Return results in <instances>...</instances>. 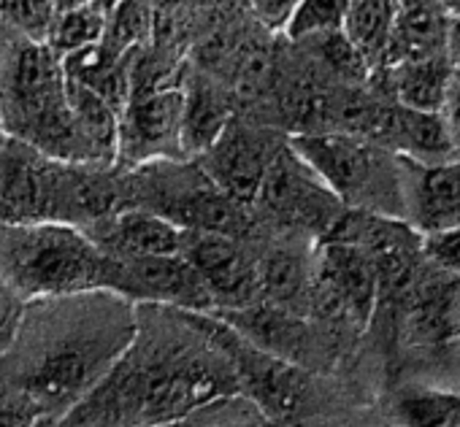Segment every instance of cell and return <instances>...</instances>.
<instances>
[{"label": "cell", "mask_w": 460, "mask_h": 427, "mask_svg": "<svg viewBox=\"0 0 460 427\" xmlns=\"http://www.w3.org/2000/svg\"><path fill=\"white\" fill-rule=\"evenodd\" d=\"M136 336V303L111 290L36 298L0 354V424L63 422Z\"/></svg>", "instance_id": "cell-1"}, {"label": "cell", "mask_w": 460, "mask_h": 427, "mask_svg": "<svg viewBox=\"0 0 460 427\" xmlns=\"http://www.w3.org/2000/svg\"><path fill=\"white\" fill-rule=\"evenodd\" d=\"M242 392L236 370L208 338L198 311L136 303V336L66 424H171ZM244 395V392H242Z\"/></svg>", "instance_id": "cell-2"}, {"label": "cell", "mask_w": 460, "mask_h": 427, "mask_svg": "<svg viewBox=\"0 0 460 427\" xmlns=\"http://www.w3.org/2000/svg\"><path fill=\"white\" fill-rule=\"evenodd\" d=\"M114 260L66 222H0V279L22 301L111 287Z\"/></svg>", "instance_id": "cell-3"}, {"label": "cell", "mask_w": 460, "mask_h": 427, "mask_svg": "<svg viewBox=\"0 0 460 427\" xmlns=\"http://www.w3.org/2000/svg\"><path fill=\"white\" fill-rule=\"evenodd\" d=\"M0 114L9 135L55 160L82 162L63 60L47 41L20 39L6 57H0Z\"/></svg>", "instance_id": "cell-4"}, {"label": "cell", "mask_w": 460, "mask_h": 427, "mask_svg": "<svg viewBox=\"0 0 460 427\" xmlns=\"http://www.w3.org/2000/svg\"><path fill=\"white\" fill-rule=\"evenodd\" d=\"M290 146L347 208L406 220V160L401 154L341 130L296 133Z\"/></svg>", "instance_id": "cell-5"}, {"label": "cell", "mask_w": 460, "mask_h": 427, "mask_svg": "<svg viewBox=\"0 0 460 427\" xmlns=\"http://www.w3.org/2000/svg\"><path fill=\"white\" fill-rule=\"evenodd\" d=\"M125 205L146 208L181 231H217L244 236L250 231L247 205L230 200L200 168L187 157H160L133 165L122 176Z\"/></svg>", "instance_id": "cell-6"}, {"label": "cell", "mask_w": 460, "mask_h": 427, "mask_svg": "<svg viewBox=\"0 0 460 427\" xmlns=\"http://www.w3.org/2000/svg\"><path fill=\"white\" fill-rule=\"evenodd\" d=\"M208 338L225 352L242 392L258 405L266 422H304L314 411V379L298 362L271 354L244 338L211 311H198Z\"/></svg>", "instance_id": "cell-7"}, {"label": "cell", "mask_w": 460, "mask_h": 427, "mask_svg": "<svg viewBox=\"0 0 460 427\" xmlns=\"http://www.w3.org/2000/svg\"><path fill=\"white\" fill-rule=\"evenodd\" d=\"M255 203L277 225L317 233L320 239L328 236V231L347 211V205L296 154L290 144L274 152Z\"/></svg>", "instance_id": "cell-8"}, {"label": "cell", "mask_w": 460, "mask_h": 427, "mask_svg": "<svg viewBox=\"0 0 460 427\" xmlns=\"http://www.w3.org/2000/svg\"><path fill=\"white\" fill-rule=\"evenodd\" d=\"M379 303V279L371 257L355 244L323 239L312 257L309 309L331 322L366 327Z\"/></svg>", "instance_id": "cell-9"}, {"label": "cell", "mask_w": 460, "mask_h": 427, "mask_svg": "<svg viewBox=\"0 0 460 427\" xmlns=\"http://www.w3.org/2000/svg\"><path fill=\"white\" fill-rule=\"evenodd\" d=\"M181 106L184 79L157 87H133L119 111L117 160L133 168L160 157H184L179 144Z\"/></svg>", "instance_id": "cell-10"}, {"label": "cell", "mask_w": 460, "mask_h": 427, "mask_svg": "<svg viewBox=\"0 0 460 427\" xmlns=\"http://www.w3.org/2000/svg\"><path fill=\"white\" fill-rule=\"evenodd\" d=\"M111 292L133 303H157L173 309L211 311L214 301L200 274L181 252L149 257H111Z\"/></svg>", "instance_id": "cell-11"}, {"label": "cell", "mask_w": 460, "mask_h": 427, "mask_svg": "<svg viewBox=\"0 0 460 427\" xmlns=\"http://www.w3.org/2000/svg\"><path fill=\"white\" fill-rule=\"evenodd\" d=\"M179 252L200 274L214 309H242L261 301L258 260L244 249L239 236L217 231H181Z\"/></svg>", "instance_id": "cell-12"}, {"label": "cell", "mask_w": 460, "mask_h": 427, "mask_svg": "<svg viewBox=\"0 0 460 427\" xmlns=\"http://www.w3.org/2000/svg\"><path fill=\"white\" fill-rule=\"evenodd\" d=\"M58 160L9 135L0 146V222L49 220Z\"/></svg>", "instance_id": "cell-13"}, {"label": "cell", "mask_w": 460, "mask_h": 427, "mask_svg": "<svg viewBox=\"0 0 460 427\" xmlns=\"http://www.w3.org/2000/svg\"><path fill=\"white\" fill-rule=\"evenodd\" d=\"M279 146L271 144L261 130L230 119L217 141L200 154V168L208 179L239 205H255L263 173Z\"/></svg>", "instance_id": "cell-14"}, {"label": "cell", "mask_w": 460, "mask_h": 427, "mask_svg": "<svg viewBox=\"0 0 460 427\" xmlns=\"http://www.w3.org/2000/svg\"><path fill=\"white\" fill-rule=\"evenodd\" d=\"M406 222L420 233L460 228V157L406 160Z\"/></svg>", "instance_id": "cell-15"}, {"label": "cell", "mask_w": 460, "mask_h": 427, "mask_svg": "<svg viewBox=\"0 0 460 427\" xmlns=\"http://www.w3.org/2000/svg\"><path fill=\"white\" fill-rule=\"evenodd\" d=\"M417 274L403 295V333L411 344H444L460 338V274L436 268Z\"/></svg>", "instance_id": "cell-16"}, {"label": "cell", "mask_w": 460, "mask_h": 427, "mask_svg": "<svg viewBox=\"0 0 460 427\" xmlns=\"http://www.w3.org/2000/svg\"><path fill=\"white\" fill-rule=\"evenodd\" d=\"M82 231L111 257L171 255L181 247V228L136 205H122Z\"/></svg>", "instance_id": "cell-17"}, {"label": "cell", "mask_w": 460, "mask_h": 427, "mask_svg": "<svg viewBox=\"0 0 460 427\" xmlns=\"http://www.w3.org/2000/svg\"><path fill=\"white\" fill-rule=\"evenodd\" d=\"M379 71H385V95L417 111H441L455 87V68L449 55L401 60Z\"/></svg>", "instance_id": "cell-18"}, {"label": "cell", "mask_w": 460, "mask_h": 427, "mask_svg": "<svg viewBox=\"0 0 460 427\" xmlns=\"http://www.w3.org/2000/svg\"><path fill=\"white\" fill-rule=\"evenodd\" d=\"M230 122V95L206 74L184 82V106L179 144L181 154H203Z\"/></svg>", "instance_id": "cell-19"}, {"label": "cell", "mask_w": 460, "mask_h": 427, "mask_svg": "<svg viewBox=\"0 0 460 427\" xmlns=\"http://www.w3.org/2000/svg\"><path fill=\"white\" fill-rule=\"evenodd\" d=\"M312 257L293 247H277L266 252L258 260V298L296 314L309 309Z\"/></svg>", "instance_id": "cell-20"}, {"label": "cell", "mask_w": 460, "mask_h": 427, "mask_svg": "<svg viewBox=\"0 0 460 427\" xmlns=\"http://www.w3.org/2000/svg\"><path fill=\"white\" fill-rule=\"evenodd\" d=\"M401 17V0H349L341 25L347 41L358 49L371 71L382 68Z\"/></svg>", "instance_id": "cell-21"}, {"label": "cell", "mask_w": 460, "mask_h": 427, "mask_svg": "<svg viewBox=\"0 0 460 427\" xmlns=\"http://www.w3.org/2000/svg\"><path fill=\"white\" fill-rule=\"evenodd\" d=\"M155 30V0H119L106 14L103 44L114 55L138 52Z\"/></svg>", "instance_id": "cell-22"}, {"label": "cell", "mask_w": 460, "mask_h": 427, "mask_svg": "<svg viewBox=\"0 0 460 427\" xmlns=\"http://www.w3.org/2000/svg\"><path fill=\"white\" fill-rule=\"evenodd\" d=\"M103 33H106V14L93 4H87L68 12H55L44 41L58 57H66L76 49L103 41Z\"/></svg>", "instance_id": "cell-23"}, {"label": "cell", "mask_w": 460, "mask_h": 427, "mask_svg": "<svg viewBox=\"0 0 460 427\" xmlns=\"http://www.w3.org/2000/svg\"><path fill=\"white\" fill-rule=\"evenodd\" d=\"M398 416L414 427H460V395L441 389L406 392L398 400Z\"/></svg>", "instance_id": "cell-24"}, {"label": "cell", "mask_w": 460, "mask_h": 427, "mask_svg": "<svg viewBox=\"0 0 460 427\" xmlns=\"http://www.w3.org/2000/svg\"><path fill=\"white\" fill-rule=\"evenodd\" d=\"M347 9L349 0H298V6L285 25V33L290 41L336 33L344 25Z\"/></svg>", "instance_id": "cell-25"}, {"label": "cell", "mask_w": 460, "mask_h": 427, "mask_svg": "<svg viewBox=\"0 0 460 427\" xmlns=\"http://www.w3.org/2000/svg\"><path fill=\"white\" fill-rule=\"evenodd\" d=\"M52 17V0H0V20L20 30L22 39L44 41Z\"/></svg>", "instance_id": "cell-26"}, {"label": "cell", "mask_w": 460, "mask_h": 427, "mask_svg": "<svg viewBox=\"0 0 460 427\" xmlns=\"http://www.w3.org/2000/svg\"><path fill=\"white\" fill-rule=\"evenodd\" d=\"M422 255L433 268L460 274V228L422 233Z\"/></svg>", "instance_id": "cell-27"}, {"label": "cell", "mask_w": 460, "mask_h": 427, "mask_svg": "<svg viewBox=\"0 0 460 427\" xmlns=\"http://www.w3.org/2000/svg\"><path fill=\"white\" fill-rule=\"evenodd\" d=\"M247 6L252 9L255 20L274 33V30H285L298 0H247Z\"/></svg>", "instance_id": "cell-28"}, {"label": "cell", "mask_w": 460, "mask_h": 427, "mask_svg": "<svg viewBox=\"0 0 460 427\" xmlns=\"http://www.w3.org/2000/svg\"><path fill=\"white\" fill-rule=\"evenodd\" d=\"M441 114H444V122H447L452 146H455V152L460 154V87H457V82H455V87H452V92H449L444 109H441Z\"/></svg>", "instance_id": "cell-29"}, {"label": "cell", "mask_w": 460, "mask_h": 427, "mask_svg": "<svg viewBox=\"0 0 460 427\" xmlns=\"http://www.w3.org/2000/svg\"><path fill=\"white\" fill-rule=\"evenodd\" d=\"M449 20H460V0H436Z\"/></svg>", "instance_id": "cell-30"}, {"label": "cell", "mask_w": 460, "mask_h": 427, "mask_svg": "<svg viewBox=\"0 0 460 427\" xmlns=\"http://www.w3.org/2000/svg\"><path fill=\"white\" fill-rule=\"evenodd\" d=\"M90 0H52L55 12H68V9H76V6H87Z\"/></svg>", "instance_id": "cell-31"}, {"label": "cell", "mask_w": 460, "mask_h": 427, "mask_svg": "<svg viewBox=\"0 0 460 427\" xmlns=\"http://www.w3.org/2000/svg\"><path fill=\"white\" fill-rule=\"evenodd\" d=\"M90 4H93L95 9H101L103 14H109V12L119 4V0H90Z\"/></svg>", "instance_id": "cell-32"}, {"label": "cell", "mask_w": 460, "mask_h": 427, "mask_svg": "<svg viewBox=\"0 0 460 427\" xmlns=\"http://www.w3.org/2000/svg\"><path fill=\"white\" fill-rule=\"evenodd\" d=\"M9 341H12V330H0V354H4V352H6Z\"/></svg>", "instance_id": "cell-33"}, {"label": "cell", "mask_w": 460, "mask_h": 427, "mask_svg": "<svg viewBox=\"0 0 460 427\" xmlns=\"http://www.w3.org/2000/svg\"><path fill=\"white\" fill-rule=\"evenodd\" d=\"M9 138V130H6V122H4V114H0V146Z\"/></svg>", "instance_id": "cell-34"}]
</instances>
